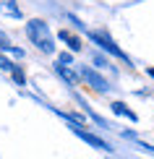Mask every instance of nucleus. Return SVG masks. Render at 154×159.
<instances>
[{"label": "nucleus", "instance_id": "1", "mask_svg": "<svg viewBox=\"0 0 154 159\" xmlns=\"http://www.w3.org/2000/svg\"><path fill=\"white\" fill-rule=\"evenodd\" d=\"M24 29H26L29 42L34 44L39 52H44V55H55V52H58L55 37H52V31H50V26H47L44 18H29Z\"/></svg>", "mask_w": 154, "mask_h": 159}, {"label": "nucleus", "instance_id": "2", "mask_svg": "<svg viewBox=\"0 0 154 159\" xmlns=\"http://www.w3.org/2000/svg\"><path fill=\"white\" fill-rule=\"evenodd\" d=\"M84 34L89 37V42H91V44H97V47H99V52L118 57V60H123L125 65H133V63H131V57H128L123 50L118 47V42H115V39H112L110 34H107V31H94V29H86Z\"/></svg>", "mask_w": 154, "mask_h": 159}, {"label": "nucleus", "instance_id": "3", "mask_svg": "<svg viewBox=\"0 0 154 159\" xmlns=\"http://www.w3.org/2000/svg\"><path fill=\"white\" fill-rule=\"evenodd\" d=\"M76 73H78V81L86 84L91 91H97V94H107L110 91V81L99 70H94L91 65H76Z\"/></svg>", "mask_w": 154, "mask_h": 159}, {"label": "nucleus", "instance_id": "4", "mask_svg": "<svg viewBox=\"0 0 154 159\" xmlns=\"http://www.w3.org/2000/svg\"><path fill=\"white\" fill-rule=\"evenodd\" d=\"M71 130H73V133H76L78 138H81L84 143H89V146H94V149H99V151H112L107 141H102V138H99V136H94V133H89V130H86V128H81V125H71Z\"/></svg>", "mask_w": 154, "mask_h": 159}, {"label": "nucleus", "instance_id": "5", "mask_svg": "<svg viewBox=\"0 0 154 159\" xmlns=\"http://www.w3.org/2000/svg\"><path fill=\"white\" fill-rule=\"evenodd\" d=\"M58 39L68 44V52H73V55L84 50V44H81V37H78V34H71L68 29H60V31H58Z\"/></svg>", "mask_w": 154, "mask_h": 159}, {"label": "nucleus", "instance_id": "6", "mask_svg": "<svg viewBox=\"0 0 154 159\" xmlns=\"http://www.w3.org/2000/svg\"><path fill=\"white\" fill-rule=\"evenodd\" d=\"M55 73L63 78L68 86H78V84H81V81H78V73H76V65L71 68V65H58L55 63Z\"/></svg>", "mask_w": 154, "mask_h": 159}, {"label": "nucleus", "instance_id": "7", "mask_svg": "<svg viewBox=\"0 0 154 159\" xmlns=\"http://www.w3.org/2000/svg\"><path fill=\"white\" fill-rule=\"evenodd\" d=\"M110 110H112V115H118V117H128L131 123H138V115H136L133 110H128V104H125V102H120V99L110 104Z\"/></svg>", "mask_w": 154, "mask_h": 159}, {"label": "nucleus", "instance_id": "8", "mask_svg": "<svg viewBox=\"0 0 154 159\" xmlns=\"http://www.w3.org/2000/svg\"><path fill=\"white\" fill-rule=\"evenodd\" d=\"M0 11H3L5 16H11V18H24V11L16 5V0H5V3H0Z\"/></svg>", "mask_w": 154, "mask_h": 159}, {"label": "nucleus", "instance_id": "9", "mask_svg": "<svg viewBox=\"0 0 154 159\" xmlns=\"http://www.w3.org/2000/svg\"><path fill=\"white\" fill-rule=\"evenodd\" d=\"M91 68L102 73L105 68H112V65H110V60H107V55H105V52H99V50H97V52H91Z\"/></svg>", "mask_w": 154, "mask_h": 159}, {"label": "nucleus", "instance_id": "10", "mask_svg": "<svg viewBox=\"0 0 154 159\" xmlns=\"http://www.w3.org/2000/svg\"><path fill=\"white\" fill-rule=\"evenodd\" d=\"M11 78L16 81V86H26V73H24V68H21V65H16V68L11 70Z\"/></svg>", "mask_w": 154, "mask_h": 159}, {"label": "nucleus", "instance_id": "11", "mask_svg": "<svg viewBox=\"0 0 154 159\" xmlns=\"http://www.w3.org/2000/svg\"><path fill=\"white\" fill-rule=\"evenodd\" d=\"M13 47V42H11V37L5 34L3 29H0V52H3V55H8V50Z\"/></svg>", "mask_w": 154, "mask_h": 159}, {"label": "nucleus", "instance_id": "12", "mask_svg": "<svg viewBox=\"0 0 154 159\" xmlns=\"http://www.w3.org/2000/svg\"><path fill=\"white\" fill-rule=\"evenodd\" d=\"M16 68V63L11 60L8 55H3V52H0V70H5V73H11V70Z\"/></svg>", "mask_w": 154, "mask_h": 159}, {"label": "nucleus", "instance_id": "13", "mask_svg": "<svg viewBox=\"0 0 154 159\" xmlns=\"http://www.w3.org/2000/svg\"><path fill=\"white\" fill-rule=\"evenodd\" d=\"M58 65H71L73 68V65H76L73 63V52H60L58 55Z\"/></svg>", "mask_w": 154, "mask_h": 159}, {"label": "nucleus", "instance_id": "14", "mask_svg": "<svg viewBox=\"0 0 154 159\" xmlns=\"http://www.w3.org/2000/svg\"><path fill=\"white\" fill-rule=\"evenodd\" d=\"M65 18H68V21H71L73 26H76L78 31H86V26H84V21H81V18H78V16H73V13H65Z\"/></svg>", "mask_w": 154, "mask_h": 159}, {"label": "nucleus", "instance_id": "15", "mask_svg": "<svg viewBox=\"0 0 154 159\" xmlns=\"http://www.w3.org/2000/svg\"><path fill=\"white\" fill-rule=\"evenodd\" d=\"M8 55H11V57H18V60H21V57H24V55H26V52H24V50H21V47H16V44H13V47H11V50H8Z\"/></svg>", "mask_w": 154, "mask_h": 159}, {"label": "nucleus", "instance_id": "16", "mask_svg": "<svg viewBox=\"0 0 154 159\" xmlns=\"http://www.w3.org/2000/svg\"><path fill=\"white\" fill-rule=\"evenodd\" d=\"M146 73H149V76H152V78H154V68H146Z\"/></svg>", "mask_w": 154, "mask_h": 159}]
</instances>
